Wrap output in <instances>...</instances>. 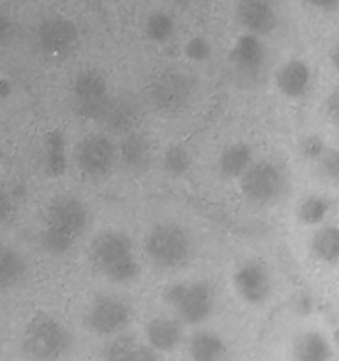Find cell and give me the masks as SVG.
I'll use <instances>...</instances> for the list:
<instances>
[{"instance_id": "cell-1", "label": "cell", "mask_w": 339, "mask_h": 361, "mask_svg": "<svg viewBox=\"0 0 339 361\" xmlns=\"http://www.w3.org/2000/svg\"><path fill=\"white\" fill-rule=\"evenodd\" d=\"M90 222L87 204L76 196L53 197L44 214L41 231V245L52 256H64L85 235Z\"/></svg>"}, {"instance_id": "cell-2", "label": "cell", "mask_w": 339, "mask_h": 361, "mask_svg": "<svg viewBox=\"0 0 339 361\" xmlns=\"http://www.w3.org/2000/svg\"><path fill=\"white\" fill-rule=\"evenodd\" d=\"M90 263L99 274L115 284H127L138 277V261L129 236L122 231H102L92 240Z\"/></svg>"}, {"instance_id": "cell-3", "label": "cell", "mask_w": 339, "mask_h": 361, "mask_svg": "<svg viewBox=\"0 0 339 361\" xmlns=\"http://www.w3.org/2000/svg\"><path fill=\"white\" fill-rule=\"evenodd\" d=\"M145 254L159 270H180L193 254L189 235L175 224H159L145 240Z\"/></svg>"}, {"instance_id": "cell-4", "label": "cell", "mask_w": 339, "mask_h": 361, "mask_svg": "<svg viewBox=\"0 0 339 361\" xmlns=\"http://www.w3.org/2000/svg\"><path fill=\"white\" fill-rule=\"evenodd\" d=\"M73 345V337L60 321L48 314H39L27 324L23 349L35 361L62 358Z\"/></svg>"}, {"instance_id": "cell-5", "label": "cell", "mask_w": 339, "mask_h": 361, "mask_svg": "<svg viewBox=\"0 0 339 361\" xmlns=\"http://www.w3.org/2000/svg\"><path fill=\"white\" fill-rule=\"evenodd\" d=\"M162 300L184 324H200L214 310V289L203 281L175 282L162 291Z\"/></svg>"}, {"instance_id": "cell-6", "label": "cell", "mask_w": 339, "mask_h": 361, "mask_svg": "<svg viewBox=\"0 0 339 361\" xmlns=\"http://www.w3.org/2000/svg\"><path fill=\"white\" fill-rule=\"evenodd\" d=\"M286 176L275 162H253L240 176L242 194L254 204H270L282 196Z\"/></svg>"}, {"instance_id": "cell-7", "label": "cell", "mask_w": 339, "mask_h": 361, "mask_svg": "<svg viewBox=\"0 0 339 361\" xmlns=\"http://www.w3.org/2000/svg\"><path fill=\"white\" fill-rule=\"evenodd\" d=\"M194 83L186 73L168 69L155 76L150 87L152 104L165 115H177L189 106Z\"/></svg>"}, {"instance_id": "cell-8", "label": "cell", "mask_w": 339, "mask_h": 361, "mask_svg": "<svg viewBox=\"0 0 339 361\" xmlns=\"http://www.w3.org/2000/svg\"><path fill=\"white\" fill-rule=\"evenodd\" d=\"M73 99L78 115L87 120H101L112 99L105 76L95 69L81 71L73 81Z\"/></svg>"}, {"instance_id": "cell-9", "label": "cell", "mask_w": 339, "mask_h": 361, "mask_svg": "<svg viewBox=\"0 0 339 361\" xmlns=\"http://www.w3.org/2000/svg\"><path fill=\"white\" fill-rule=\"evenodd\" d=\"M119 161V147L105 134H88L74 148V162L83 175L101 178Z\"/></svg>"}, {"instance_id": "cell-10", "label": "cell", "mask_w": 339, "mask_h": 361, "mask_svg": "<svg viewBox=\"0 0 339 361\" xmlns=\"http://www.w3.org/2000/svg\"><path fill=\"white\" fill-rule=\"evenodd\" d=\"M85 323L95 335H117L131 323V309L115 296H99L88 309Z\"/></svg>"}, {"instance_id": "cell-11", "label": "cell", "mask_w": 339, "mask_h": 361, "mask_svg": "<svg viewBox=\"0 0 339 361\" xmlns=\"http://www.w3.org/2000/svg\"><path fill=\"white\" fill-rule=\"evenodd\" d=\"M78 28L67 18H48L37 28V44L48 56H67L76 49Z\"/></svg>"}, {"instance_id": "cell-12", "label": "cell", "mask_w": 339, "mask_h": 361, "mask_svg": "<svg viewBox=\"0 0 339 361\" xmlns=\"http://www.w3.org/2000/svg\"><path fill=\"white\" fill-rule=\"evenodd\" d=\"M233 286L240 298L251 305L267 302L272 293L270 274L260 261H247L240 264L233 275Z\"/></svg>"}, {"instance_id": "cell-13", "label": "cell", "mask_w": 339, "mask_h": 361, "mask_svg": "<svg viewBox=\"0 0 339 361\" xmlns=\"http://www.w3.org/2000/svg\"><path fill=\"white\" fill-rule=\"evenodd\" d=\"M237 21L246 34L267 35L278 27L279 18L270 0H240L235 11Z\"/></svg>"}, {"instance_id": "cell-14", "label": "cell", "mask_w": 339, "mask_h": 361, "mask_svg": "<svg viewBox=\"0 0 339 361\" xmlns=\"http://www.w3.org/2000/svg\"><path fill=\"white\" fill-rule=\"evenodd\" d=\"M275 85L279 92L290 99H300L311 87L309 66L302 60H288L275 73Z\"/></svg>"}, {"instance_id": "cell-15", "label": "cell", "mask_w": 339, "mask_h": 361, "mask_svg": "<svg viewBox=\"0 0 339 361\" xmlns=\"http://www.w3.org/2000/svg\"><path fill=\"white\" fill-rule=\"evenodd\" d=\"M233 66L244 74H253L265 62V46L258 35L244 34L235 41L232 49Z\"/></svg>"}, {"instance_id": "cell-16", "label": "cell", "mask_w": 339, "mask_h": 361, "mask_svg": "<svg viewBox=\"0 0 339 361\" xmlns=\"http://www.w3.org/2000/svg\"><path fill=\"white\" fill-rule=\"evenodd\" d=\"M182 323L173 317H154L147 324V338L152 349L161 353L173 351L182 342Z\"/></svg>"}, {"instance_id": "cell-17", "label": "cell", "mask_w": 339, "mask_h": 361, "mask_svg": "<svg viewBox=\"0 0 339 361\" xmlns=\"http://www.w3.org/2000/svg\"><path fill=\"white\" fill-rule=\"evenodd\" d=\"M119 161L133 173L145 171L150 164V145L141 134L129 133L119 145Z\"/></svg>"}, {"instance_id": "cell-18", "label": "cell", "mask_w": 339, "mask_h": 361, "mask_svg": "<svg viewBox=\"0 0 339 361\" xmlns=\"http://www.w3.org/2000/svg\"><path fill=\"white\" fill-rule=\"evenodd\" d=\"M331 342L318 331L300 334L293 342V361H332Z\"/></svg>"}, {"instance_id": "cell-19", "label": "cell", "mask_w": 339, "mask_h": 361, "mask_svg": "<svg viewBox=\"0 0 339 361\" xmlns=\"http://www.w3.org/2000/svg\"><path fill=\"white\" fill-rule=\"evenodd\" d=\"M140 118V109L138 104L131 97H112L108 102L105 115L101 122H105L109 129L115 130H129L136 126Z\"/></svg>"}, {"instance_id": "cell-20", "label": "cell", "mask_w": 339, "mask_h": 361, "mask_svg": "<svg viewBox=\"0 0 339 361\" xmlns=\"http://www.w3.org/2000/svg\"><path fill=\"white\" fill-rule=\"evenodd\" d=\"M25 277L27 261L23 256L11 247L0 245V291L16 288L25 281Z\"/></svg>"}, {"instance_id": "cell-21", "label": "cell", "mask_w": 339, "mask_h": 361, "mask_svg": "<svg viewBox=\"0 0 339 361\" xmlns=\"http://www.w3.org/2000/svg\"><path fill=\"white\" fill-rule=\"evenodd\" d=\"M253 164V154L249 145L232 143L219 155V171L226 178H240L249 166Z\"/></svg>"}, {"instance_id": "cell-22", "label": "cell", "mask_w": 339, "mask_h": 361, "mask_svg": "<svg viewBox=\"0 0 339 361\" xmlns=\"http://www.w3.org/2000/svg\"><path fill=\"white\" fill-rule=\"evenodd\" d=\"M42 159L44 169L49 176H60L67 169V148L66 140L59 130H52L44 136L42 143Z\"/></svg>"}, {"instance_id": "cell-23", "label": "cell", "mask_w": 339, "mask_h": 361, "mask_svg": "<svg viewBox=\"0 0 339 361\" xmlns=\"http://www.w3.org/2000/svg\"><path fill=\"white\" fill-rule=\"evenodd\" d=\"M189 353L193 361H222L226 356V345L219 335L212 331H198L191 338Z\"/></svg>"}, {"instance_id": "cell-24", "label": "cell", "mask_w": 339, "mask_h": 361, "mask_svg": "<svg viewBox=\"0 0 339 361\" xmlns=\"http://www.w3.org/2000/svg\"><path fill=\"white\" fill-rule=\"evenodd\" d=\"M311 252L321 263L339 261V226H323L311 240Z\"/></svg>"}, {"instance_id": "cell-25", "label": "cell", "mask_w": 339, "mask_h": 361, "mask_svg": "<svg viewBox=\"0 0 339 361\" xmlns=\"http://www.w3.org/2000/svg\"><path fill=\"white\" fill-rule=\"evenodd\" d=\"M175 32V21L165 11H155L150 16L147 18V23H145V34L150 39L152 42H157V44H162V42L170 41Z\"/></svg>"}, {"instance_id": "cell-26", "label": "cell", "mask_w": 339, "mask_h": 361, "mask_svg": "<svg viewBox=\"0 0 339 361\" xmlns=\"http://www.w3.org/2000/svg\"><path fill=\"white\" fill-rule=\"evenodd\" d=\"M328 212H331V201L323 196H307L306 200L300 203L299 207V219L302 224L316 226L327 219Z\"/></svg>"}, {"instance_id": "cell-27", "label": "cell", "mask_w": 339, "mask_h": 361, "mask_svg": "<svg viewBox=\"0 0 339 361\" xmlns=\"http://www.w3.org/2000/svg\"><path fill=\"white\" fill-rule=\"evenodd\" d=\"M162 168L173 176H180L187 173L191 168L189 152L180 147V145H173V147L166 148L165 155H162Z\"/></svg>"}, {"instance_id": "cell-28", "label": "cell", "mask_w": 339, "mask_h": 361, "mask_svg": "<svg viewBox=\"0 0 339 361\" xmlns=\"http://www.w3.org/2000/svg\"><path fill=\"white\" fill-rule=\"evenodd\" d=\"M136 338L133 335H119L113 338L105 349V360L106 361H126L127 356L131 355L134 348H136Z\"/></svg>"}, {"instance_id": "cell-29", "label": "cell", "mask_w": 339, "mask_h": 361, "mask_svg": "<svg viewBox=\"0 0 339 361\" xmlns=\"http://www.w3.org/2000/svg\"><path fill=\"white\" fill-rule=\"evenodd\" d=\"M318 169L325 178L339 183V148H327L318 159Z\"/></svg>"}, {"instance_id": "cell-30", "label": "cell", "mask_w": 339, "mask_h": 361, "mask_svg": "<svg viewBox=\"0 0 339 361\" xmlns=\"http://www.w3.org/2000/svg\"><path fill=\"white\" fill-rule=\"evenodd\" d=\"M300 155L307 161H318L321 155L327 150V145L321 140L318 134H309V136H304L299 143Z\"/></svg>"}, {"instance_id": "cell-31", "label": "cell", "mask_w": 339, "mask_h": 361, "mask_svg": "<svg viewBox=\"0 0 339 361\" xmlns=\"http://www.w3.org/2000/svg\"><path fill=\"white\" fill-rule=\"evenodd\" d=\"M184 51H186L187 59L193 60V62H203L210 56L212 46L205 37H193L186 42Z\"/></svg>"}, {"instance_id": "cell-32", "label": "cell", "mask_w": 339, "mask_h": 361, "mask_svg": "<svg viewBox=\"0 0 339 361\" xmlns=\"http://www.w3.org/2000/svg\"><path fill=\"white\" fill-rule=\"evenodd\" d=\"M323 109L325 115L339 126V88H334V90L328 94V97L325 99L323 102Z\"/></svg>"}, {"instance_id": "cell-33", "label": "cell", "mask_w": 339, "mask_h": 361, "mask_svg": "<svg viewBox=\"0 0 339 361\" xmlns=\"http://www.w3.org/2000/svg\"><path fill=\"white\" fill-rule=\"evenodd\" d=\"M13 212H14L13 196H11L9 190L4 189V187L0 185V224H4V222L13 215Z\"/></svg>"}, {"instance_id": "cell-34", "label": "cell", "mask_w": 339, "mask_h": 361, "mask_svg": "<svg viewBox=\"0 0 339 361\" xmlns=\"http://www.w3.org/2000/svg\"><path fill=\"white\" fill-rule=\"evenodd\" d=\"M126 361H161V358L157 356L155 349L145 348V345H136L131 351V355L127 356Z\"/></svg>"}, {"instance_id": "cell-35", "label": "cell", "mask_w": 339, "mask_h": 361, "mask_svg": "<svg viewBox=\"0 0 339 361\" xmlns=\"http://www.w3.org/2000/svg\"><path fill=\"white\" fill-rule=\"evenodd\" d=\"M14 34V23L6 16V14L0 13V44L11 41Z\"/></svg>"}, {"instance_id": "cell-36", "label": "cell", "mask_w": 339, "mask_h": 361, "mask_svg": "<svg viewBox=\"0 0 339 361\" xmlns=\"http://www.w3.org/2000/svg\"><path fill=\"white\" fill-rule=\"evenodd\" d=\"M295 310L299 314H309L313 310V298L307 293H300L295 296Z\"/></svg>"}, {"instance_id": "cell-37", "label": "cell", "mask_w": 339, "mask_h": 361, "mask_svg": "<svg viewBox=\"0 0 339 361\" xmlns=\"http://www.w3.org/2000/svg\"><path fill=\"white\" fill-rule=\"evenodd\" d=\"M304 2L314 9L325 11V13H332L339 7V0H304Z\"/></svg>"}, {"instance_id": "cell-38", "label": "cell", "mask_w": 339, "mask_h": 361, "mask_svg": "<svg viewBox=\"0 0 339 361\" xmlns=\"http://www.w3.org/2000/svg\"><path fill=\"white\" fill-rule=\"evenodd\" d=\"M11 90H13V87H11L9 81H7V80H0V99L9 97Z\"/></svg>"}, {"instance_id": "cell-39", "label": "cell", "mask_w": 339, "mask_h": 361, "mask_svg": "<svg viewBox=\"0 0 339 361\" xmlns=\"http://www.w3.org/2000/svg\"><path fill=\"white\" fill-rule=\"evenodd\" d=\"M332 63H334L335 69L339 71V44L332 49Z\"/></svg>"}, {"instance_id": "cell-40", "label": "cell", "mask_w": 339, "mask_h": 361, "mask_svg": "<svg viewBox=\"0 0 339 361\" xmlns=\"http://www.w3.org/2000/svg\"><path fill=\"white\" fill-rule=\"evenodd\" d=\"M334 338H335V342H338V345H339V330H335V334H334Z\"/></svg>"}]
</instances>
